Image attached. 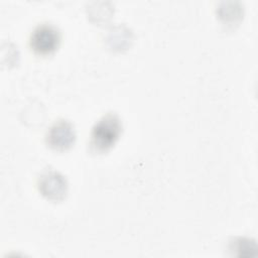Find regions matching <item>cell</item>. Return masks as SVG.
Listing matches in <instances>:
<instances>
[{"instance_id":"cell-1","label":"cell","mask_w":258,"mask_h":258,"mask_svg":"<svg viewBox=\"0 0 258 258\" xmlns=\"http://www.w3.org/2000/svg\"><path fill=\"white\" fill-rule=\"evenodd\" d=\"M122 133V121L116 113H107L93 126L90 135V148L97 153L110 150Z\"/></svg>"},{"instance_id":"cell-2","label":"cell","mask_w":258,"mask_h":258,"mask_svg":"<svg viewBox=\"0 0 258 258\" xmlns=\"http://www.w3.org/2000/svg\"><path fill=\"white\" fill-rule=\"evenodd\" d=\"M61 34L51 23H41L34 27L29 37L31 50L38 55H49L59 46Z\"/></svg>"},{"instance_id":"cell-3","label":"cell","mask_w":258,"mask_h":258,"mask_svg":"<svg viewBox=\"0 0 258 258\" xmlns=\"http://www.w3.org/2000/svg\"><path fill=\"white\" fill-rule=\"evenodd\" d=\"M76 141V131L74 125L64 119L54 122L46 131L45 143L48 147L56 151L70 149Z\"/></svg>"},{"instance_id":"cell-4","label":"cell","mask_w":258,"mask_h":258,"mask_svg":"<svg viewBox=\"0 0 258 258\" xmlns=\"http://www.w3.org/2000/svg\"><path fill=\"white\" fill-rule=\"evenodd\" d=\"M37 188L47 200L61 201L68 192V181L60 172L49 169L39 175Z\"/></svg>"}]
</instances>
